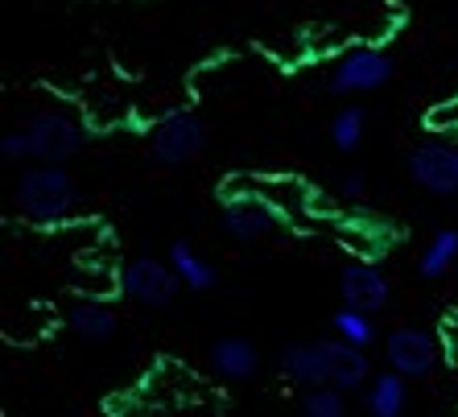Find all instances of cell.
<instances>
[{
  "instance_id": "cell-19",
  "label": "cell",
  "mask_w": 458,
  "mask_h": 417,
  "mask_svg": "<svg viewBox=\"0 0 458 417\" xmlns=\"http://www.w3.org/2000/svg\"><path fill=\"white\" fill-rule=\"evenodd\" d=\"M298 409H301V417H347V393L335 385L301 388Z\"/></svg>"
},
{
  "instance_id": "cell-17",
  "label": "cell",
  "mask_w": 458,
  "mask_h": 417,
  "mask_svg": "<svg viewBox=\"0 0 458 417\" xmlns=\"http://www.w3.org/2000/svg\"><path fill=\"white\" fill-rule=\"evenodd\" d=\"M331 145L335 149H343V153H352V149H360L363 145V132H368V107H360V104H347L343 112H335V120H331Z\"/></svg>"
},
{
  "instance_id": "cell-11",
  "label": "cell",
  "mask_w": 458,
  "mask_h": 417,
  "mask_svg": "<svg viewBox=\"0 0 458 417\" xmlns=\"http://www.w3.org/2000/svg\"><path fill=\"white\" fill-rule=\"evenodd\" d=\"M327 360H331V385L343 393H360L372 385V360L363 347H352L343 339H327Z\"/></svg>"
},
{
  "instance_id": "cell-20",
  "label": "cell",
  "mask_w": 458,
  "mask_h": 417,
  "mask_svg": "<svg viewBox=\"0 0 458 417\" xmlns=\"http://www.w3.org/2000/svg\"><path fill=\"white\" fill-rule=\"evenodd\" d=\"M0 157L4 161H25L30 157V137H25V129L4 132V137H0Z\"/></svg>"
},
{
  "instance_id": "cell-8",
  "label": "cell",
  "mask_w": 458,
  "mask_h": 417,
  "mask_svg": "<svg viewBox=\"0 0 458 417\" xmlns=\"http://www.w3.org/2000/svg\"><path fill=\"white\" fill-rule=\"evenodd\" d=\"M405 170L421 191L437 194V199H454L458 194V149L454 145H417L409 153Z\"/></svg>"
},
{
  "instance_id": "cell-2",
  "label": "cell",
  "mask_w": 458,
  "mask_h": 417,
  "mask_svg": "<svg viewBox=\"0 0 458 417\" xmlns=\"http://www.w3.org/2000/svg\"><path fill=\"white\" fill-rule=\"evenodd\" d=\"M207 149V124L199 112L191 107H174L149 129V161L153 166H165V170H178V166H191L199 153Z\"/></svg>"
},
{
  "instance_id": "cell-13",
  "label": "cell",
  "mask_w": 458,
  "mask_h": 417,
  "mask_svg": "<svg viewBox=\"0 0 458 417\" xmlns=\"http://www.w3.org/2000/svg\"><path fill=\"white\" fill-rule=\"evenodd\" d=\"M409 405V380L401 372H380L372 376V385L363 388V409L368 417H401Z\"/></svg>"
},
{
  "instance_id": "cell-10",
  "label": "cell",
  "mask_w": 458,
  "mask_h": 417,
  "mask_svg": "<svg viewBox=\"0 0 458 417\" xmlns=\"http://www.w3.org/2000/svg\"><path fill=\"white\" fill-rule=\"evenodd\" d=\"M281 372L285 380L301 388L331 385V360H327V343H289L281 352Z\"/></svg>"
},
{
  "instance_id": "cell-6",
  "label": "cell",
  "mask_w": 458,
  "mask_h": 417,
  "mask_svg": "<svg viewBox=\"0 0 458 417\" xmlns=\"http://www.w3.org/2000/svg\"><path fill=\"white\" fill-rule=\"evenodd\" d=\"M219 219H224V232L232 235V240L252 244V240H260V235H268L273 227H277L281 211L268 203L265 194L240 191V194H224V211H219Z\"/></svg>"
},
{
  "instance_id": "cell-9",
  "label": "cell",
  "mask_w": 458,
  "mask_h": 417,
  "mask_svg": "<svg viewBox=\"0 0 458 417\" xmlns=\"http://www.w3.org/2000/svg\"><path fill=\"white\" fill-rule=\"evenodd\" d=\"M339 294H343V306L376 314L388 306L393 285H388V277H384L380 265H372V260H347L339 273Z\"/></svg>"
},
{
  "instance_id": "cell-22",
  "label": "cell",
  "mask_w": 458,
  "mask_h": 417,
  "mask_svg": "<svg viewBox=\"0 0 458 417\" xmlns=\"http://www.w3.org/2000/svg\"><path fill=\"white\" fill-rule=\"evenodd\" d=\"M454 25H458V13H454Z\"/></svg>"
},
{
  "instance_id": "cell-1",
  "label": "cell",
  "mask_w": 458,
  "mask_h": 417,
  "mask_svg": "<svg viewBox=\"0 0 458 417\" xmlns=\"http://www.w3.org/2000/svg\"><path fill=\"white\" fill-rule=\"evenodd\" d=\"M83 207V191L75 186V178L63 166H42L33 161L30 170L17 178V211L21 219L38 227H58L71 224Z\"/></svg>"
},
{
  "instance_id": "cell-18",
  "label": "cell",
  "mask_w": 458,
  "mask_h": 417,
  "mask_svg": "<svg viewBox=\"0 0 458 417\" xmlns=\"http://www.w3.org/2000/svg\"><path fill=\"white\" fill-rule=\"evenodd\" d=\"M331 327H335V339L352 343V347H363V352H368L372 339H376V322H372V314L368 311H352V306H343V311H335Z\"/></svg>"
},
{
  "instance_id": "cell-15",
  "label": "cell",
  "mask_w": 458,
  "mask_h": 417,
  "mask_svg": "<svg viewBox=\"0 0 458 417\" xmlns=\"http://www.w3.org/2000/svg\"><path fill=\"white\" fill-rule=\"evenodd\" d=\"M66 327L71 335H79L83 343H104L116 335V314L107 311L104 302H75L71 311H66Z\"/></svg>"
},
{
  "instance_id": "cell-21",
  "label": "cell",
  "mask_w": 458,
  "mask_h": 417,
  "mask_svg": "<svg viewBox=\"0 0 458 417\" xmlns=\"http://www.w3.org/2000/svg\"><path fill=\"white\" fill-rule=\"evenodd\" d=\"M363 194H368V178H363L360 170L339 174V199H347V203H360Z\"/></svg>"
},
{
  "instance_id": "cell-7",
  "label": "cell",
  "mask_w": 458,
  "mask_h": 417,
  "mask_svg": "<svg viewBox=\"0 0 458 417\" xmlns=\"http://www.w3.org/2000/svg\"><path fill=\"white\" fill-rule=\"evenodd\" d=\"M384 360H388V368L393 372H401L409 380V376H429L437 368V339L429 331H421V327H396V331H388V339H384Z\"/></svg>"
},
{
  "instance_id": "cell-5",
  "label": "cell",
  "mask_w": 458,
  "mask_h": 417,
  "mask_svg": "<svg viewBox=\"0 0 458 417\" xmlns=\"http://www.w3.org/2000/svg\"><path fill=\"white\" fill-rule=\"evenodd\" d=\"M25 137H30V157L42 166H66L75 153H83L87 140L83 129L63 112H38L25 124Z\"/></svg>"
},
{
  "instance_id": "cell-12",
  "label": "cell",
  "mask_w": 458,
  "mask_h": 417,
  "mask_svg": "<svg viewBox=\"0 0 458 417\" xmlns=\"http://www.w3.org/2000/svg\"><path fill=\"white\" fill-rule=\"evenodd\" d=\"M211 368L224 380H252L256 368H260V352H256V343L244 339V335H224V339L211 343Z\"/></svg>"
},
{
  "instance_id": "cell-3",
  "label": "cell",
  "mask_w": 458,
  "mask_h": 417,
  "mask_svg": "<svg viewBox=\"0 0 458 417\" xmlns=\"http://www.w3.org/2000/svg\"><path fill=\"white\" fill-rule=\"evenodd\" d=\"M393 58L376 46H355L335 63V71L327 75V91L331 96H368V91H380L388 79H393Z\"/></svg>"
},
{
  "instance_id": "cell-14",
  "label": "cell",
  "mask_w": 458,
  "mask_h": 417,
  "mask_svg": "<svg viewBox=\"0 0 458 417\" xmlns=\"http://www.w3.org/2000/svg\"><path fill=\"white\" fill-rule=\"evenodd\" d=\"M170 265H174V273L182 277V285L194 289V294H207V289H215V281H219L215 265L191 244V240H174L170 244Z\"/></svg>"
},
{
  "instance_id": "cell-16",
  "label": "cell",
  "mask_w": 458,
  "mask_h": 417,
  "mask_svg": "<svg viewBox=\"0 0 458 417\" xmlns=\"http://www.w3.org/2000/svg\"><path fill=\"white\" fill-rule=\"evenodd\" d=\"M454 260H458V227H442V232L421 248L417 273H421V281H437V277H446L450 268H454Z\"/></svg>"
},
{
  "instance_id": "cell-4",
  "label": "cell",
  "mask_w": 458,
  "mask_h": 417,
  "mask_svg": "<svg viewBox=\"0 0 458 417\" xmlns=\"http://www.w3.org/2000/svg\"><path fill=\"white\" fill-rule=\"evenodd\" d=\"M182 289V277L174 273L170 260H157V257H137L128 260L120 268V294L132 298L137 306H149V311H161L178 298Z\"/></svg>"
}]
</instances>
